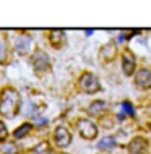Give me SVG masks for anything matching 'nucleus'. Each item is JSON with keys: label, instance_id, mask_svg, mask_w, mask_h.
<instances>
[{"label": "nucleus", "instance_id": "obj_13", "mask_svg": "<svg viewBox=\"0 0 151 154\" xmlns=\"http://www.w3.org/2000/svg\"><path fill=\"white\" fill-rule=\"evenodd\" d=\"M31 39H29L28 36H20L18 39H16V51H18L20 54H26L29 49H31Z\"/></svg>", "mask_w": 151, "mask_h": 154}, {"label": "nucleus", "instance_id": "obj_12", "mask_svg": "<svg viewBox=\"0 0 151 154\" xmlns=\"http://www.w3.org/2000/svg\"><path fill=\"white\" fill-rule=\"evenodd\" d=\"M115 144H117V141L114 136H104L98 143V149L99 151H112L115 148Z\"/></svg>", "mask_w": 151, "mask_h": 154}, {"label": "nucleus", "instance_id": "obj_22", "mask_svg": "<svg viewBox=\"0 0 151 154\" xmlns=\"http://www.w3.org/2000/svg\"><path fill=\"white\" fill-rule=\"evenodd\" d=\"M124 41H125V34H120L119 36V42H124Z\"/></svg>", "mask_w": 151, "mask_h": 154}, {"label": "nucleus", "instance_id": "obj_20", "mask_svg": "<svg viewBox=\"0 0 151 154\" xmlns=\"http://www.w3.org/2000/svg\"><path fill=\"white\" fill-rule=\"evenodd\" d=\"M7 57V51H5V45H3L2 42H0V62H3Z\"/></svg>", "mask_w": 151, "mask_h": 154}, {"label": "nucleus", "instance_id": "obj_23", "mask_svg": "<svg viewBox=\"0 0 151 154\" xmlns=\"http://www.w3.org/2000/svg\"><path fill=\"white\" fill-rule=\"evenodd\" d=\"M62 154H64V152H62Z\"/></svg>", "mask_w": 151, "mask_h": 154}, {"label": "nucleus", "instance_id": "obj_6", "mask_svg": "<svg viewBox=\"0 0 151 154\" xmlns=\"http://www.w3.org/2000/svg\"><path fill=\"white\" fill-rule=\"evenodd\" d=\"M149 149V143L145 136H135L128 143V154H146Z\"/></svg>", "mask_w": 151, "mask_h": 154}, {"label": "nucleus", "instance_id": "obj_21", "mask_svg": "<svg viewBox=\"0 0 151 154\" xmlns=\"http://www.w3.org/2000/svg\"><path fill=\"white\" fill-rule=\"evenodd\" d=\"M34 122L37 125H46V123H47V120H46V119H34Z\"/></svg>", "mask_w": 151, "mask_h": 154}, {"label": "nucleus", "instance_id": "obj_9", "mask_svg": "<svg viewBox=\"0 0 151 154\" xmlns=\"http://www.w3.org/2000/svg\"><path fill=\"white\" fill-rule=\"evenodd\" d=\"M117 55V44L115 42H109L106 45H102L99 51V59L101 62H104V63H109V62H112L115 59Z\"/></svg>", "mask_w": 151, "mask_h": 154}, {"label": "nucleus", "instance_id": "obj_14", "mask_svg": "<svg viewBox=\"0 0 151 154\" xmlns=\"http://www.w3.org/2000/svg\"><path fill=\"white\" fill-rule=\"evenodd\" d=\"M31 131V123H23L21 127H18L15 130V133H13V136L16 140H21V138H24V136H28V133Z\"/></svg>", "mask_w": 151, "mask_h": 154}, {"label": "nucleus", "instance_id": "obj_2", "mask_svg": "<svg viewBox=\"0 0 151 154\" xmlns=\"http://www.w3.org/2000/svg\"><path fill=\"white\" fill-rule=\"evenodd\" d=\"M78 85H80V89H81L83 93H86V94H96L98 91H101L99 78L96 76V75L90 73V72H86V73L81 75Z\"/></svg>", "mask_w": 151, "mask_h": 154}, {"label": "nucleus", "instance_id": "obj_7", "mask_svg": "<svg viewBox=\"0 0 151 154\" xmlns=\"http://www.w3.org/2000/svg\"><path fill=\"white\" fill-rule=\"evenodd\" d=\"M122 72L125 76H132L137 72V59L130 51H124L122 54Z\"/></svg>", "mask_w": 151, "mask_h": 154}, {"label": "nucleus", "instance_id": "obj_18", "mask_svg": "<svg viewBox=\"0 0 151 154\" xmlns=\"http://www.w3.org/2000/svg\"><path fill=\"white\" fill-rule=\"evenodd\" d=\"M101 123H102L104 128H112L114 127V119L112 117H102L101 119Z\"/></svg>", "mask_w": 151, "mask_h": 154}, {"label": "nucleus", "instance_id": "obj_1", "mask_svg": "<svg viewBox=\"0 0 151 154\" xmlns=\"http://www.w3.org/2000/svg\"><path fill=\"white\" fill-rule=\"evenodd\" d=\"M21 106V97L18 91L13 88H5L0 94V114L5 119H13L20 112Z\"/></svg>", "mask_w": 151, "mask_h": 154}, {"label": "nucleus", "instance_id": "obj_15", "mask_svg": "<svg viewBox=\"0 0 151 154\" xmlns=\"http://www.w3.org/2000/svg\"><path fill=\"white\" fill-rule=\"evenodd\" d=\"M122 114L125 115V117H135V107L132 106V102L128 101H124L122 102Z\"/></svg>", "mask_w": 151, "mask_h": 154}, {"label": "nucleus", "instance_id": "obj_16", "mask_svg": "<svg viewBox=\"0 0 151 154\" xmlns=\"http://www.w3.org/2000/svg\"><path fill=\"white\" fill-rule=\"evenodd\" d=\"M18 152V148L13 143H5L2 146V154H16Z\"/></svg>", "mask_w": 151, "mask_h": 154}, {"label": "nucleus", "instance_id": "obj_8", "mask_svg": "<svg viewBox=\"0 0 151 154\" xmlns=\"http://www.w3.org/2000/svg\"><path fill=\"white\" fill-rule=\"evenodd\" d=\"M54 140H55V144L58 148H67L72 143V133L67 130L65 127H58L55 133H54Z\"/></svg>", "mask_w": 151, "mask_h": 154}, {"label": "nucleus", "instance_id": "obj_19", "mask_svg": "<svg viewBox=\"0 0 151 154\" xmlns=\"http://www.w3.org/2000/svg\"><path fill=\"white\" fill-rule=\"evenodd\" d=\"M7 135H8V131H7V127H5V123H2L0 122V141H3L7 138Z\"/></svg>", "mask_w": 151, "mask_h": 154}, {"label": "nucleus", "instance_id": "obj_11", "mask_svg": "<svg viewBox=\"0 0 151 154\" xmlns=\"http://www.w3.org/2000/svg\"><path fill=\"white\" fill-rule=\"evenodd\" d=\"M49 41H50V44H52V47H55V49H57V47H62V45L65 44V32L60 31V29L50 31Z\"/></svg>", "mask_w": 151, "mask_h": 154}, {"label": "nucleus", "instance_id": "obj_10", "mask_svg": "<svg viewBox=\"0 0 151 154\" xmlns=\"http://www.w3.org/2000/svg\"><path fill=\"white\" fill-rule=\"evenodd\" d=\"M106 110H107L106 101H93L90 104V107H88V114H90L91 117H96V119L102 117V115L106 114Z\"/></svg>", "mask_w": 151, "mask_h": 154}, {"label": "nucleus", "instance_id": "obj_5", "mask_svg": "<svg viewBox=\"0 0 151 154\" xmlns=\"http://www.w3.org/2000/svg\"><path fill=\"white\" fill-rule=\"evenodd\" d=\"M133 81H135L137 88L140 89H151V68H143L137 70L133 75Z\"/></svg>", "mask_w": 151, "mask_h": 154}, {"label": "nucleus", "instance_id": "obj_4", "mask_svg": "<svg viewBox=\"0 0 151 154\" xmlns=\"http://www.w3.org/2000/svg\"><path fill=\"white\" fill-rule=\"evenodd\" d=\"M78 131L85 140H94L98 136V127L93 123L90 119H81L78 120Z\"/></svg>", "mask_w": 151, "mask_h": 154}, {"label": "nucleus", "instance_id": "obj_3", "mask_svg": "<svg viewBox=\"0 0 151 154\" xmlns=\"http://www.w3.org/2000/svg\"><path fill=\"white\" fill-rule=\"evenodd\" d=\"M31 63L34 66V70L37 73H42V72H47L50 68V60H49V55L46 54L44 51H36L31 57Z\"/></svg>", "mask_w": 151, "mask_h": 154}, {"label": "nucleus", "instance_id": "obj_17", "mask_svg": "<svg viewBox=\"0 0 151 154\" xmlns=\"http://www.w3.org/2000/svg\"><path fill=\"white\" fill-rule=\"evenodd\" d=\"M33 152H34V154H49V152H50L49 144L46 143V141H44V143H39V144L34 148V151H33Z\"/></svg>", "mask_w": 151, "mask_h": 154}]
</instances>
